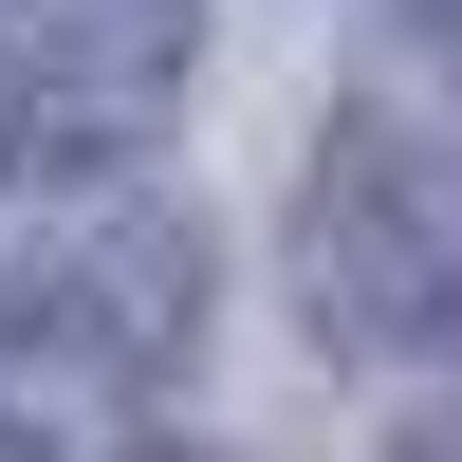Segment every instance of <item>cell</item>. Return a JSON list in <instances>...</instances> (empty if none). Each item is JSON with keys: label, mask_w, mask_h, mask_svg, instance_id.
<instances>
[{"label": "cell", "mask_w": 462, "mask_h": 462, "mask_svg": "<svg viewBox=\"0 0 462 462\" xmlns=\"http://www.w3.org/2000/svg\"><path fill=\"white\" fill-rule=\"evenodd\" d=\"M296 278H315L333 352L462 370V130L352 111V130L315 148V204H296Z\"/></svg>", "instance_id": "1"}, {"label": "cell", "mask_w": 462, "mask_h": 462, "mask_svg": "<svg viewBox=\"0 0 462 462\" xmlns=\"http://www.w3.org/2000/svg\"><path fill=\"white\" fill-rule=\"evenodd\" d=\"M185 315H204V259L148 204L93 222V241H56V259H0V370L19 389H148L185 352Z\"/></svg>", "instance_id": "2"}, {"label": "cell", "mask_w": 462, "mask_h": 462, "mask_svg": "<svg viewBox=\"0 0 462 462\" xmlns=\"http://www.w3.org/2000/svg\"><path fill=\"white\" fill-rule=\"evenodd\" d=\"M0 74L37 148H130L185 74V0H0Z\"/></svg>", "instance_id": "3"}, {"label": "cell", "mask_w": 462, "mask_h": 462, "mask_svg": "<svg viewBox=\"0 0 462 462\" xmlns=\"http://www.w3.org/2000/svg\"><path fill=\"white\" fill-rule=\"evenodd\" d=\"M19 148H37V130H19V74H0V167H19Z\"/></svg>", "instance_id": "4"}, {"label": "cell", "mask_w": 462, "mask_h": 462, "mask_svg": "<svg viewBox=\"0 0 462 462\" xmlns=\"http://www.w3.org/2000/svg\"><path fill=\"white\" fill-rule=\"evenodd\" d=\"M407 462H462V426H426V444H407Z\"/></svg>", "instance_id": "5"}, {"label": "cell", "mask_w": 462, "mask_h": 462, "mask_svg": "<svg viewBox=\"0 0 462 462\" xmlns=\"http://www.w3.org/2000/svg\"><path fill=\"white\" fill-rule=\"evenodd\" d=\"M0 462H37V444H19V426H0Z\"/></svg>", "instance_id": "6"}]
</instances>
